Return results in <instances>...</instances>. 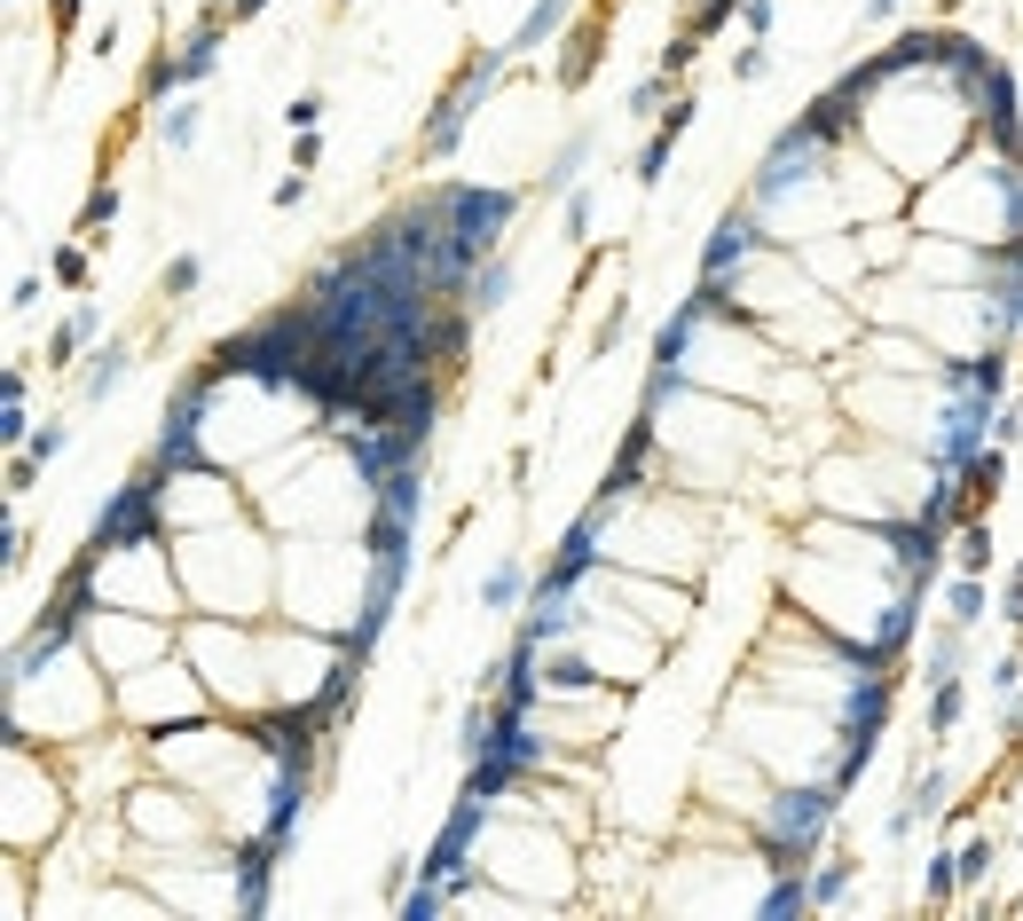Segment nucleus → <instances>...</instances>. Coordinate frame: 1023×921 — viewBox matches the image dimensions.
I'll return each mask as SVG.
<instances>
[{"instance_id":"obj_8","label":"nucleus","mask_w":1023,"mask_h":921,"mask_svg":"<svg viewBox=\"0 0 1023 921\" xmlns=\"http://www.w3.org/2000/svg\"><path fill=\"white\" fill-rule=\"evenodd\" d=\"M583 631V607H575V590L567 583H536V599H527V622H520V638H536V646H559V638H575Z\"/></svg>"},{"instance_id":"obj_20","label":"nucleus","mask_w":1023,"mask_h":921,"mask_svg":"<svg viewBox=\"0 0 1023 921\" xmlns=\"http://www.w3.org/2000/svg\"><path fill=\"white\" fill-rule=\"evenodd\" d=\"M197 284H205V252H174L166 276H158V291H166V300H189Z\"/></svg>"},{"instance_id":"obj_25","label":"nucleus","mask_w":1023,"mask_h":921,"mask_svg":"<svg viewBox=\"0 0 1023 921\" xmlns=\"http://www.w3.org/2000/svg\"><path fill=\"white\" fill-rule=\"evenodd\" d=\"M952 670H961V622H952V631H937V638H930V670H921V677L937 685V677H952Z\"/></svg>"},{"instance_id":"obj_12","label":"nucleus","mask_w":1023,"mask_h":921,"mask_svg":"<svg viewBox=\"0 0 1023 921\" xmlns=\"http://www.w3.org/2000/svg\"><path fill=\"white\" fill-rule=\"evenodd\" d=\"M126 371H135V347H126V339H111V347H103V354H95V363H87L79 394H87V402H111V394L126 386Z\"/></svg>"},{"instance_id":"obj_17","label":"nucleus","mask_w":1023,"mask_h":921,"mask_svg":"<svg viewBox=\"0 0 1023 921\" xmlns=\"http://www.w3.org/2000/svg\"><path fill=\"white\" fill-rule=\"evenodd\" d=\"M465 300H473L481 315H497V308L512 300V260H488V269L473 276V291H465Z\"/></svg>"},{"instance_id":"obj_19","label":"nucleus","mask_w":1023,"mask_h":921,"mask_svg":"<svg viewBox=\"0 0 1023 921\" xmlns=\"http://www.w3.org/2000/svg\"><path fill=\"white\" fill-rule=\"evenodd\" d=\"M520 590H527V568H520V559H497V568L481 575V607H512Z\"/></svg>"},{"instance_id":"obj_32","label":"nucleus","mask_w":1023,"mask_h":921,"mask_svg":"<svg viewBox=\"0 0 1023 921\" xmlns=\"http://www.w3.org/2000/svg\"><path fill=\"white\" fill-rule=\"evenodd\" d=\"M55 276H63V284H87V252L63 245V252H55Z\"/></svg>"},{"instance_id":"obj_18","label":"nucleus","mask_w":1023,"mask_h":921,"mask_svg":"<svg viewBox=\"0 0 1023 921\" xmlns=\"http://www.w3.org/2000/svg\"><path fill=\"white\" fill-rule=\"evenodd\" d=\"M952 559H961V575H984V568H993V528H984V512L961 520V551H952Z\"/></svg>"},{"instance_id":"obj_22","label":"nucleus","mask_w":1023,"mask_h":921,"mask_svg":"<svg viewBox=\"0 0 1023 921\" xmlns=\"http://www.w3.org/2000/svg\"><path fill=\"white\" fill-rule=\"evenodd\" d=\"M921 891H930V906H945L952 891H961V859H952V850H937V859L921 867Z\"/></svg>"},{"instance_id":"obj_21","label":"nucleus","mask_w":1023,"mask_h":921,"mask_svg":"<svg viewBox=\"0 0 1023 921\" xmlns=\"http://www.w3.org/2000/svg\"><path fill=\"white\" fill-rule=\"evenodd\" d=\"M197 126H205V103H174V111H166V126H158V142H166V150H189V142H197Z\"/></svg>"},{"instance_id":"obj_13","label":"nucleus","mask_w":1023,"mask_h":921,"mask_svg":"<svg viewBox=\"0 0 1023 921\" xmlns=\"http://www.w3.org/2000/svg\"><path fill=\"white\" fill-rule=\"evenodd\" d=\"M213 63H221V32H213V16H205L197 32H182L174 72H182V87H197V79H213Z\"/></svg>"},{"instance_id":"obj_35","label":"nucleus","mask_w":1023,"mask_h":921,"mask_svg":"<svg viewBox=\"0 0 1023 921\" xmlns=\"http://www.w3.org/2000/svg\"><path fill=\"white\" fill-rule=\"evenodd\" d=\"M764 63H772L764 48H740V55H733V72H740V79H764Z\"/></svg>"},{"instance_id":"obj_40","label":"nucleus","mask_w":1023,"mask_h":921,"mask_svg":"<svg viewBox=\"0 0 1023 921\" xmlns=\"http://www.w3.org/2000/svg\"><path fill=\"white\" fill-rule=\"evenodd\" d=\"M339 9H347V0H339Z\"/></svg>"},{"instance_id":"obj_24","label":"nucleus","mask_w":1023,"mask_h":921,"mask_svg":"<svg viewBox=\"0 0 1023 921\" xmlns=\"http://www.w3.org/2000/svg\"><path fill=\"white\" fill-rule=\"evenodd\" d=\"M811 906V882L796 874V867H787L779 882H772V891H764V913H803Z\"/></svg>"},{"instance_id":"obj_36","label":"nucleus","mask_w":1023,"mask_h":921,"mask_svg":"<svg viewBox=\"0 0 1023 921\" xmlns=\"http://www.w3.org/2000/svg\"><path fill=\"white\" fill-rule=\"evenodd\" d=\"M772 16H779L772 0H748V9H740V24H748V32H772Z\"/></svg>"},{"instance_id":"obj_28","label":"nucleus","mask_w":1023,"mask_h":921,"mask_svg":"<svg viewBox=\"0 0 1023 921\" xmlns=\"http://www.w3.org/2000/svg\"><path fill=\"white\" fill-rule=\"evenodd\" d=\"M952 859H961V882H984V874H993V835H969Z\"/></svg>"},{"instance_id":"obj_2","label":"nucleus","mask_w":1023,"mask_h":921,"mask_svg":"<svg viewBox=\"0 0 1023 921\" xmlns=\"http://www.w3.org/2000/svg\"><path fill=\"white\" fill-rule=\"evenodd\" d=\"M158 497H166V473H142V481H126L118 497L95 512V528H87V551H103V559H118V551H135V544H166V520H158Z\"/></svg>"},{"instance_id":"obj_11","label":"nucleus","mask_w":1023,"mask_h":921,"mask_svg":"<svg viewBox=\"0 0 1023 921\" xmlns=\"http://www.w3.org/2000/svg\"><path fill=\"white\" fill-rule=\"evenodd\" d=\"M993 497H1000V441L976 449L969 465H961V520L969 512H993Z\"/></svg>"},{"instance_id":"obj_38","label":"nucleus","mask_w":1023,"mask_h":921,"mask_svg":"<svg viewBox=\"0 0 1023 921\" xmlns=\"http://www.w3.org/2000/svg\"><path fill=\"white\" fill-rule=\"evenodd\" d=\"M260 9H269V0H228V16H237V24H245V16H260Z\"/></svg>"},{"instance_id":"obj_27","label":"nucleus","mask_w":1023,"mask_h":921,"mask_svg":"<svg viewBox=\"0 0 1023 921\" xmlns=\"http://www.w3.org/2000/svg\"><path fill=\"white\" fill-rule=\"evenodd\" d=\"M850 867H858V859H827V867H819V874H811V906H835V898L850 891Z\"/></svg>"},{"instance_id":"obj_7","label":"nucleus","mask_w":1023,"mask_h":921,"mask_svg":"<svg viewBox=\"0 0 1023 921\" xmlns=\"http://www.w3.org/2000/svg\"><path fill=\"white\" fill-rule=\"evenodd\" d=\"M653 418H662V410H646V418L631 425V434H622V457H614V465H607V481H599V505H631L638 488H646V457L662 449V425H653Z\"/></svg>"},{"instance_id":"obj_1","label":"nucleus","mask_w":1023,"mask_h":921,"mask_svg":"<svg viewBox=\"0 0 1023 921\" xmlns=\"http://www.w3.org/2000/svg\"><path fill=\"white\" fill-rule=\"evenodd\" d=\"M835 804H843V787H835V780H811V787H779V796H772V811H764V867H772V874L803 867L811 850H819V835H827Z\"/></svg>"},{"instance_id":"obj_14","label":"nucleus","mask_w":1023,"mask_h":921,"mask_svg":"<svg viewBox=\"0 0 1023 921\" xmlns=\"http://www.w3.org/2000/svg\"><path fill=\"white\" fill-rule=\"evenodd\" d=\"M583 158H590V126H575V135L551 150V166H544V197H567V189H575V174H583Z\"/></svg>"},{"instance_id":"obj_29","label":"nucleus","mask_w":1023,"mask_h":921,"mask_svg":"<svg viewBox=\"0 0 1023 921\" xmlns=\"http://www.w3.org/2000/svg\"><path fill=\"white\" fill-rule=\"evenodd\" d=\"M662 95H670V72H653V79L631 95V119H646V126H653V119H662Z\"/></svg>"},{"instance_id":"obj_30","label":"nucleus","mask_w":1023,"mask_h":921,"mask_svg":"<svg viewBox=\"0 0 1023 921\" xmlns=\"http://www.w3.org/2000/svg\"><path fill=\"white\" fill-rule=\"evenodd\" d=\"M315 119H323V95H291V103H284V126H300V135H308Z\"/></svg>"},{"instance_id":"obj_23","label":"nucleus","mask_w":1023,"mask_h":921,"mask_svg":"<svg viewBox=\"0 0 1023 921\" xmlns=\"http://www.w3.org/2000/svg\"><path fill=\"white\" fill-rule=\"evenodd\" d=\"M111 221H118V189H111V182H95V189H87V206H79V228H87V237H103Z\"/></svg>"},{"instance_id":"obj_33","label":"nucleus","mask_w":1023,"mask_h":921,"mask_svg":"<svg viewBox=\"0 0 1023 921\" xmlns=\"http://www.w3.org/2000/svg\"><path fill=\"white\" fill-rule=\"evenodd\" d=\"M291 166H300V174H308V166H323V135H315V126H308L300 142H291Z\"/></svg>"},{"instance_id":"obj_37","label":"nucleus","mask_w":1023,"mask_h":921,"mask_svg":"<svg viewBox=\"0 0 1023 921\" xmlns=\"http://www.w3.org/2000/svg\"><path fill=\"white\" fill-rule=\"evenodd\" d=\"M48 16H55V32H72L79 24V0H48Z\"/></svg>"},{"instance_id":"obj_3","label":"nucleus","mask_w":1023,"mask_h":921,"mask_svg":"<svg viewBox=\"0 0 1023 921\" xmlns=\"http://www.w3.org/2000/svg\"><path fill=\"white\" fill-rule=\"evenodd\" d=\"M441 221H449V237L465 245V252H497V237L512 228L520 213V189H481V182H441Z\"/></svg>"},{"instance_id":"obj_9","label":"nucleus","mask_w":1023,"mask_h":921,"mask_svg":"<svg viewBox=\"0 0 1023 921\" xmlns=\"http://www.w3.org/2000/svg\"><path fill=\"white\" fill-rule=\"evenodd\" d=\"M276 835H260V843H245L237 850V913L245 921H260V913H269V867H276Z\"/></svg>"},{"instance_id":"obj_5","label":"nucleus","mask_w":1023,"mask_h":921,"mask_svg":"<svg viewBox=\"0 0 1023 921\" xmlns=\"http://www.w3.org/2000/svg\"><path fill=\"white\" fill-rule=\"evenodd\" d=\"M504 72V55L488 48V55H465V72L449 79V95L434 103V119H425V135H417V150L425 158H449L457 142H465V126H473V111H481V95H488V79Z\"/></svg>"},{"instance_id":"obj_6","label":"nucleus","mask_w":1023,"mask_h":921,"mask_svg":"<svg viewBox=\"0 0 1023 921\" xmlns=\"http://www.w3.org/2000/svg\"><path fill=\"white\" fill-rule=\"evenodd\" d=\"M205 402H213V378L197 371V378H182V394H174V410H166V425H158V473H197V434H205Z\"/></svg>"},{"instance_id":"obj_34","label":"nucleus","mask_w":1023,"mask_h":921,"mask_svg":"<svg viewBox=\"0 0 1023 921\" xmlns=\"http://www.w3.org/2000/svg\"><path fill=\"white\" fill-rule=\"evenodd\" d=\"M590 228V189H567V237H583Z\"/></svg>"},{"instance_id":"obj_39","label":"nucleus","mask_w":1023,"mask_h":921,"mask_svg":"<svg viewBox=\"0 0 1023 921\" xmlns=\"http://www.w3.org/2000/svg\"><path fill=\"white\" fill-rule=\"evenodd\" d=\"M866 16H898V0H866Z\"/></svg>"},{"instance_id":"obj_16","label":"nucleus","mask_w":1023,"mask_h":921,"mask_svg":"<svg viewBox=\"0 0 1023 921\" xmlns=\"http://www.w3.org/2000/svg\"><path fill=\"white\" fill-rule=\"evenodd\" d=\"M567 9H575V0H536V9H527V24L512 32V48H520V55H527V48H544L551 32L567 24Z\"/></svg>"},{"instance_id":"obj_10","label":"nucleus","mask_w":1023,"mask_h":921,"mask_svg":"<svg viewBox=\"0 0 1023 921\" xmlns=\"http://www.w3.org/2000/svg\"><path fill=\"white\" fill-rule=\"evenodd\" d=\"M95 339H103V308H95V300H79L72 315L55 323V339H48V354H40V363H48V371H72V363H79V347H95Z\"/></svg>"},{"instance_id":"obj_4","label":"nucleus","mask_w":1023,"mask_h":921,"mask_svg":"<svg viewBox=\"0 0 1023 921\" xmlns=\"http://www.w3.org/2000/svg\"><path fill=\"white\" fill-rule=\"evenodd\" d=\"M756 252H764V221H756V197H748V206H733V213H724V221L709 228V245H701V284H693V291L709 300V315H716L724 300H733L724 284H733Z\"/></svg>"},{"instance_id":"obj_31","label":"nucleus","mask_w":1023,"mask_h":921,"mask_svg":"<svg viewBox=\"0 0 1023 921\" xmlns=\"http://www.w3.org/2000/svg\"><path fill=\"white\" fill-rule=\"evenodd\" d=\"M291 206H308V174H300V166L276 182V213H291Z\"/></svg>"},{"instance_id":"obj_26","label":"nucleus","mask_w":1023,"mask_h":921,"mask_svg":"<svg viewBox=\"0 0 1023 921\" xmlns=\"http://www.w3.org/2000/svg\"><path fill=\"white\" fill-rule=\"evenodd\" d=\"M952 622H961V631H976V622H984V575H961V583H952Z\"/></svg>"},{"instance_id":"obj_15","label":"nucleus","mask_w":1023,"mask_h":921,"mask_svg":"<svg viewBox=\"0 0 1023 921\" xmlns=\"http://www.w3.org/2000/svg\"><path fill=\"white\" fill-rule=\"evenodd\" d=\"M961 709H969L961 677H937V685H930V740H952V725H961Z\"/></svg>"}]
</instances>
